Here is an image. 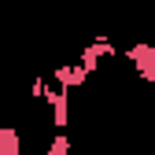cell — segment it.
Listing matches in <instances>:
<instances>
[{"instance_id":"1","label":"cell","mask_w":155,"mask_h":155,"mask_svg":"<svg viewBox=\"0 0 155 155\" xmlns=\"http://www.w3.org/2000/svg\"><path fill=\"white\" fill-rule=\"evenodd\" d=\"M122 59L137 70L148 85H155V45H148V41H137V45H129V48H122Z\"/></svg>"},{"instance_id":"2","label":"cell","mask_w":155,"mask_h":155,"mask_svg":"<svg viewBox=\"0 0 155 155\" xmlns=\"http://www.w3.org/2000/svg\"><path fill=\"white\" fill-rule=\"evenodd\" d=\"M41 104L52 107V126H55V129H67V126H70V89H59V85H48V81H45Z\"/></svg>"},{"instance_id":"3","label":"cell","mask_w":155,"mask_h":155,"mask_svg":"<svg viewBox=\"0 0 155 155\" xmlns=\"http://www.w3.org/2000/svg\"><path fill=\"white\" fill-rule=\"evenodd\" d=\"M52 78H55L59 89H81V85L89 81V70H85L81 63H59V67L52 70Z\"/></svg>"},{"instance_id":"4","label":"cell","mask_w":155,"mask_h":155,"mask_svg":"<svg viewBox=\"0 0 155 155\" xmlns=\"http://www.w3.org/2000/svg\"><path fill=\"white\" fill-rule=\"evenodd\" d=\"M0 155H22V137L15 126H0Z\"/></svg>"},{"instance_id":"5","label":"cell","mask_w":155,"mask_h":155,"mask_svg":"<svg viewBox=\"0 0 155 155\" xmlns=\"http://www.w3.org/2000/svg\"><path fill=\"white\" fill-rule=\"evenodd\" d=\"M85 52H92L96 59H111V55L118 52V48L111 45V37H96V41H89V45H85Z\"/></svg>"},{"instance_id":"6","label":"cell","mask_w":155,"mask_h":155,"mask_svg":"<svg viewBox=\"0 0 155 155\" xmlns=\"http://www.w3.org/2000/svg\"><path fill=\"white\" fill-rule=\"evenodd\" d=\"M70 148H74V140L67 137L63 129H55V137L48 140V151H45V155H70Z\"/></svg>"},{"instance_id":"7","label":"cell","mask_w":155,"mask_h":155,"mask_svg":"<svg viewBox=\"0 0 155 155\" xmlns=\"http://www.w3.org/2000/svg\"><path fill=\"white\" fill-rule=\"evenodd\" d=\"M41 92H45V78H33L30 81V100H41Z\"/></svg>"},{"instance_id":"8","label":"cell","mask_w":155,"mask_h":155,"mask_svg":"<svg viewBox=\"0 0 155 155\" xmlns=\"http://www.w3.org/2000/svg\"><path fill=\"white\" fill-rule=\"evenodd\" d=\"M0 104H4V96H0Z\"/></svg>"}]
</instances>
